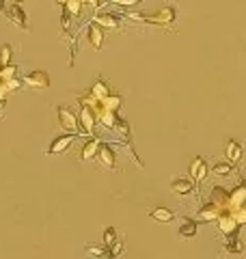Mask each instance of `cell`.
Returning <instances> with one entry per match:
<instances>
[{"instance_id":"8","label":"cell","mask_w":246,"mask_h":259,"mask_svg":"<svg viewBox=\"0 0 246 259\" xmlns=\"http://www.w3.org/2000/svg\"><path fill=\"white\" fill-rule=\"evenodd\" d=\"M7 18H9V22H13L15 26H20L26 30L28 28V20H26V13H24L18 5H11V7H7Z\"/></svg>"},{"instance_id":"4","label":"cell","mask_w":246,"mask_h":259,"mask_svg":"<svg viewBox=\"0 0 246 259\" xmlns=\"http://www.w3.org/2000/svg\"><path fill=\"white\" fill-rule=\"evenodd\" d=\"M188 173H190V180L192 182H203L205 177L210 175V168H208V162H205L203 158H194L190 162V166H188Z\"/></svg>"},{"instance_id":"21","label":"cell","mask_w":246,"mask_h":259,"mask_svg":"<svg viewBox=\"0 0 246 259\" xmlns=\"http://www.w3.org/2000/svg\"><path fill=\"white\" fill-rule=\"evenodd\" d=\"M91 95L97 97V102H104L106 97H108V87H106V82L97 80V82L93 84V89H91Z\"/></svg>"},{"instance_id":"31","label":"cell","mask_w":246,"mask_h":259,"mask_svg":"<svg viewBox=\"0 0 246 259\" xmlns=\"http://www.w3.org/2000/svg\"><path fill=\"white\" fill-rule=\"evenodd\" d=\"M13 3H24V0H13Z\"/></svg>"},{"instance_id":"30","label":"cell","mask_w":246,"mask_h":259,"mask_svg":"<svg viewBox=\"0 0 246 259\" xmlns=\"http://www.w3.org/2000/svg\"><path fill=\"white\" fill-rule=\"evenodd\" d=\"M54 3H59V5H65V3H67V0H54Z\"/></svg>"},{"instance_id":"14","label":"cell","mask_w":246,"mask_h":259,"mask_svg":"<svg viewBox=\"0 0 246 259\" xmlns=\"http://www.w3.org/2000/svg\"><path fill=\"white\" fill-rule=\"evenodd\" d=\"M196 236V223L192 218H182L179 225V238H194Z\"/></svg>"},{"instance_id":"25","label":"cell","mask_w":246,"mask_h":259,"mask_svg":"<svg viewBox=\"0 0 246 259\" xmlns=\"http://www.w3.org/2000/svg\"><path fill=\"white\" fill-rule=\"evenodd\" d=\"M114 240H117V229L114 227H108V229L104 231V246H112L114 244Z\"/></svg>"},{"instance_id":"19","label":"cell","mask_w":246,"mask_h":259,"mask_svg":"<svg viewBox=\"0 0 246 259\" xmlns=\"http://www.w3.org/2000/svg\"><path fill=\"white\" fill-rule=\"evenodd\" d=\"M100 121L106 125V127H112V125H117V115H114V110H110V108H102L100 110Z\"/></svg>"},{"instance_id":"29","label":"cell","mask_w":246,"mask_h":259,"mask_svg":"<svg viewBox=\"0 0 246 259\" xmlns=\"http://www.w3.org/2000/svg\"><path fill=\"white\" fill-rule=\"evenodd\" d=\"M87 3L91 5V7H97V5H100V0H87Z\"/></svg>"},{"instance_id":"1","label":"cell","mask_w":246,"mask_h":259,"mask_svg":"<svg viewBox=\"0 0 246 259\" xmlns=\"http://www.w3.org/2000/svg\"><path fill=\"white\" fill-rule=\"evenodd\" d=\"M24 84L32 91H41V89H48L50 87V76L46 74V71L41 69H35V71H28L26 76H24Z\"/></svg>"},{"instance_id":"23","label":"cell","mask_w":246,"mask_h":259,"mask_svg":"<svg viewBox=\"0 0 246 259\" xmlns=\"http://www.w3.org/2000/svg\"><path fill=\"white\" fill-rule=\"evenodd\" d=\"M225 250H227V253H237V255H242L244 253V244H242V242L240 240H233V238H229L227 240V244H225Z\"/></svg>"},{"instance_id":"5","label":"cell","mask_w":246,"mask_h":259,"mask_svg":"<svg viewBox=\"0 0 246 259\" xmlns=\"http://www.w3.org/2000/svg\"><path fill=\"white\" fill-rule=\"evenodd\" d=\"M97 162H100L104 168H108V171L117 166V156H114V149L110 145H100V147H97Z\"/></svg>"},{"instance_id":"11","label":"cell","mask_w":246,"mask_h":259,"mask_svg":"<svg viewBox=\"0 0 246 259\" xmlns=\"http://www.w3.org/2000/svg\"><path fill=\"white\" fill-rule=\"evenodd\" d=\"M87 37H89V44H91L95 50H100L102 44H104V30L102 26H97V24H91L87 30Z\"/></svg>"},{"instance_id":"33","label":"cell","mask_w":246,"mask_h":259,"mask_svg":"<svg viewBox=\"0 0 246 259\" xmlns=\"http://www.w3.org/2000/svg\"><path fill=\"white\" fill-rule=\"evenodd\" d=\"M0 106H3V100H0Z\"/></svg>"},{"instance_id":"9","label":"cell","mask_w":246,"mask_h":259,"mask_svg":"<svg viewBox=\"0 0 246 259\" xmlns=\"http://www.w3.org/2000/svg\"><path fill=\"white\" fill-rule=\"evenodd\" d=\"M220 214H223V209H220L216 203H212V201H210L208 205H203L199 209V214H196V216H199L201 221H205V223H214V221H218Z\"/></svg>"},{"instance_id":"22","label":"cell","mask_w":246,"mask_h":259,"mask_svg":"<svg viewBox=\"0 0 246 259\" xmlns=\"http://www.w3.org/2000/svg\"><path fill=\"white\" fill-rule=\"evenodd\" d=\"M87 255H93V257H100V259H108V257H112V255H110V250H108V246H91V244L87 246Z\"/></svg>"},{"instance_id":"32","label":"cell","mask_w":246,"mask_h":259,"mask_svg":"<svg viewBox=\"0 0 246 259\" xmlns=\"http://www.w3.org/2000/svg\"><path fill=\"white\" fill-rule=\"evenodd\" d=\"M242 186H244V188H246V180H244V184H242Z\"/></svg>"},{"instance_id":"20","label":"cell","mask_w":246,"mask_h":259,"mask_svg":"<svg viewBox=\"0 0 246 259\" xmlns=\"http://www.w3.org/2000/svg\"><path fill=\"white\" fill-rule=\"evenodd\" d=\"M212 173H214L216 177H229L233 173V166L229 164V162H216V164L212 166Z\"/></svg>"},{"instance_id":"16","label":"cell","mask_w":246,"mask_h":259,"mask_svg":"<svg viewBox=\"0 0 246 259\" xmlns=\"http://www.w3.org/2000/svg\"><path fill=\"white\" fill-rule=\"evenodd\" d=\"M229 205H233V209L246 205V188L244 186H237V188L231 192V197H229Z\"/></svg>"},{"instance_id":"26","label":"cell","mask_w":246,"mask_h":259,"mask_svg":"<svg viewBox=\"0 0 246 259\" xmlns=\"http://www.w3.org/2000/svg\"><path fill=\"white\" fill-rule=\"evenodd\" d=\"M233 216H235V221L240 223V225H246V205H242V207H237V209H233L231 212Z\"/></svg>"},{"instance_id":"12","label":"cell","mask_w":246,"mask_h":259,"mask_svg":"<svg viewBox=\"0 0 246 259\" xmlns=\"http://www.w3.org/2000/svg\"><path fill=\"white\" fill-rule=\"evenodd\" d=\"M229 197H231V192H227L223 186H214L212 188V203H216L220 209L229 205Z\"/></svg>"},{"instance_id":"28","label":"cell","mask_w":246,"mask_h":259,"mask_svg":"<svg viewBox=\"0 0 246 259\" xmlns=\"http://www.w3.org/2000/svg\"><path fill=\"white\" fill-rule=\"evenodd\" d=\"M110 3L119 5V7H134V5H141L143 0H110Z\"/></svg>"},{"instance_id":"7","label":"cell","mask_w":246,"mask_h":259,"mask_svg":"<svg viewBox=\"0 0 246 259\" xmlns=\"http://www.w3.org/2000/svg\"><path fill=\"white\" fill-rule=\"evenodd\" d=\"M73 141H76V136H73V134H63V136H59V139H54V143L50 145L48 153H50V156H56V153H65V151L71 147Z\"/></svg>"},{"instance_id":"2","label":"cell","mask_w":246,"mask_h":259,"mask_svg":"<svg viewBox=\"0 0 246 259\" xmlns=\"http://www.w3.org/2000/svg\"><path fill=\"white\" fill-rule=\"evenodd\" d=\"M218 229H220V233L223 236H227V238H233V236H237V229H240V223L235 221V216L231 214V212H223L218 216Z\"/></svg>"},{"instance_id":"6","label":"cell","mask_w":246,"mask_h":259,"mask_svg":"<svg viewBox=\"0 0 246 259\" xmlns=\"http://www.w3.org/2000/svg\"><path fill=\"white\" fill-rule=\"evenodd\" d=\"M171 192L177 194V197H190L194 192V182L186 180V177H175V180L171 182Z\"/></svg>"},{"instance_id":"13","label":"cell","mask_w":246,"mask_h":259,"mask_svg":"<svg viewBox=\"0 0 246 259\" xmlns=\"http://www.w3.org/2000/svg\"><path fill=\"white\" fill-rule=\"evenodd\" d=\"M225 156L229 158V162H240L244 156V147L237 141H229L225 147Z\"/></svg>"},{"instance_id":"10","label":"cell","mask_w":246,"mask_h":259,"mask_svg":"<svg viewBox=\"0 0 246 259\" xmlns=\"http://www.w3.org/2000/svg\"><path fill=\"white\" fill-rule=\"evenodd\" d=\"M123 15H114V13H100L95 15V24L102 28H119V20Z\"/></svg>"},{"instance_id":"27","label":"cell","mask_w":246,"mask_h":259,"mask_svg":"<svg viewBox=\"0 0 246 259\" xmlns=\"http://www.w3.org/2000/svg\"><path fill=\"white\" fill-rule=\"evenodd\" d=\"M119 104H121V97H106V100H104V106L110 108V110H117Z\"/></svg>"},{"instance_id":"17","label":"cell","mask_w":246,"mask_h":259,"mask_svg":"<svg viewBox=\"0 0 246 259\" xmlns=\"http://www.w3.org/2000/svg\"><path fill=\"white\" fill-rule=\"evenodd\" d=\"M80 112H82V125H85L87 132H91L93 123H95V112H93V108L89 106V104H82Z\"/></svg>"},{"instance_id":"15","label":"cell","mask_w":246,"mask_h":259,"mask_svg":"<svg viewBox=\"0 0 246 259\" xmlns=\"http://www.w3.org/2000/svg\"><path fill=\"white\" fill-rule=\"evenodd\" d=\"M97 147H100V143H97V139L87 141V143H85V147H82V151H80V158L85 160V162L93 160V158L97 156Z\"/></svg>"},{"instance_id":"3","label":"cell","mask_w":246,"mask_h":259,"mask_svg":"<svg viewBox=\"0 0 246 259\" xmlns=\"http://www.w3.org/2000/svg\"><path fill=\"white\" fill-rule=\"evenodd\" d=\"M59 123H61V127L63 130H69L71 134H76V132H80V123H78V117L73 115V112L67 108V106H61L59 108Z\"/></svg>"},{"instance_id":"24","label":"cell","mask_w":246,"mask_h":259,"mask_svg":"<svg viewBox=\"0 0 246 259\" xmlns=\"http://www.w3.org/2000/svg\"><path fill=\"white\" fill-rule=\"evenodd\" d=\"M11 54H13L11 46H3V48H0V67H9V65H11Z\"/></svg>"},{"instance_id":"18","label":"cell","mask_w":246,"mask_h":259,"mask_svg":"<svg viewBox=\"0 0 246 259\" xmlns=\"http://www.w3.org/2000/svg\"><path fill=\"white\" fill-rule=\"evenodd\" d=\"M149 216L158 223H171L175 218V212H171V209H167V207H155L149 212Z\"/></svg>"}]
</instances>
